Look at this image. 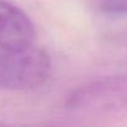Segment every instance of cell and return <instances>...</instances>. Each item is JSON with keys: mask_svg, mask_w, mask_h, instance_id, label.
Listing matches in <instances>:
<instances>
[{"mask_svg": "<svg viewBox=\"0 0 127 127\" xmlns=\"http://www.w3.org/2000/svg\"><path fill=\"white\" fill-rule=\"evenodd\" d=\"M50 70V56L39 47L0 49V90L34 89L47 80Z\"/></svg>", "mask_w": 127, "mask_h": 127, "instance_id": "obj_1", "label": "cell"}, {"mask_svg": "<svg viewBox=\"0 0 127 127\" xmlns=\"http://www.w3.org/2000/svg\"><path fill=\"white\" fill-rule=\"evenodd\" d=\"M67 108L110 112L127 108V76H110L77 87L67 98Z\"/></svg>", "mask_w": 127, "mask_h": 127, "instance_id": "obj_2", "label": "cell"}, {"mask_svg": "<svg viewBox=\"0 0 127 127\" xmlns=\"http://www.w3.org/2000/svg\"><path fill=\"white\" fill-rule=\"evenodd\" d=\"M34 40L35 28L28 14L8 0H0V49L21 50Z\"/></svg>", "mask_w": 127, "mask_h": 127, "instance_id": "obj_3", "label": "cell"}, {"mask_svg": "<svg viewBox=\"0 0 127 127\" xmlns=\"http://www.w3.org/2000/svg\"><path fill=\"white\" fill-rule=\"evenodd\" d=\"M101 10L112 16L127 15V0H102Z\"/></svg>", "mask_w": 127, "mask_h": 127, "instance_id": "obj_4", "label": "cell"}]
</instances>
